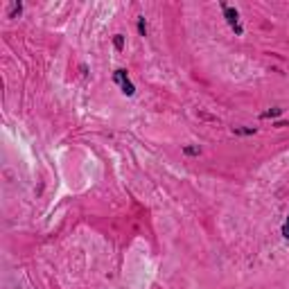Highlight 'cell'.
Returning <instances> with one entry per match:
<instances>
[{
    "label": "cell",
    "instance_id": "5b68a950",
    "mask_svg": "<svg viewBox=\"0 0 289 289\" xmlns=\"http://www.w3.org/2000/svg\"><path fill=\"white\" fill-rule=\"evenodd\" d=\"M282 113V109H271V111H267V113H262V118H276V115H280Z\"/></svg>",
    "mask_w": 289,
    "mask_h": 289
},
{
    "label": "cell",
    "instance_id": "ba28073f",
    "mask_svg": "<svg viewBox=\"0 0 289 289\" xmlns=\"http://www.w3.org/2000/svg\"><path fill=\"white\" fill-rule=\"evenodd\" d=\"M235 134H255V129H233Z\"/></svg>",
    "mask_w": 289,
    "mask_h": 289
},
{
    "label": "cell",
    "instance_id": "7a4b0ae2",
    "mask_svg": "<svg viewBox=\"0 0 289 289\" xmlns=\"http://www.w3.org/2000/svg\"><path fill=\"white\" fill-rule=\"evenodd\" d=\"M221 9H224V14H226V21H228V25H231L233 29H235V34H242V25H240V14H237V9L228 7L226 3H221Z\"/></svg>",
    "mask_w": 289,
    "mask_h": 289
},
{
    "label": "cell",
    "instance_id": "9c48e42d",
    "mask_svg": "<svg viewBox=\"0 0 289 289\" xmlns=\"http://www.w3.org/2000/svg\"><path fill=\"white\" fill-rule=\"evenodd\" d=\"M185 154H199V149L197 147H185Z\"/></svg>",
    "mask_w": 289,
    "mask_h": 289
},
{
    "label": "cell",
    "instance_id": "52a82bcc",
    "mask_svg": "<svg viewBox=\"0 0 289 289\" xmlns=\"http://www.w3.org/2000/svg\"><path fill=\"white\" fill-rule=\"evenodd\" d=\"M138 29H140V34H147V25H145V18H140V23H138Z\"/></svg>",
    "mask_w": 289,
    "mask_h": 289
},
{
    "label": "cell",
    "instance_id": "3957f363",
    "mask_svg": "<svg viewBox=\"0 0 289 289\" xmlns=\"http://www.w3.org/2000/svg\"><path fill=\"white\" fill-rule=\"evenodd\" d=\"M113 45H115V50H122V45H124V37H122V34H115V37H113Z\"/></svg>",
    "mask_w": 289,
    "mask_h": 289
},
{
    "label": "cell",
    "instance_id": "6da1fadb",
    "mask_svg": "<svg viewBox=\"0 0 289 289\" xmlns=\"http://www.w3.org/2000/svg\"><path fill=\"white\" fill-rule=\"evenodd\" d=\"M113 79L120 84V88H122V93L126 95V98H131V95L136 93L134 84H131L129 77H126V70H115V73H113Z\"/></svg>",
    "mask_w": 289,
    "mask_h": 289
},
{
    "label": "cell",
    "instance_id": "277c9868",
    "mask_svg": "<svg viewBox=\"0 0 289 289\" xmlns=\"http://www.w3.org/2000/svg\"><path fill=\"white\" fill-rule=\"evenodd\" d=\"M21 9H23V5H21V3H14V5H12V14H9V18H14L16 14H21Z\"/></svg>",
    "mask_w": 289,
    "mask_h": 289
},
{
    "label": "cell",
    "instance_id": "8992f818",
    "mask_svg": "<svg viewBox=\"0 0 289 289\" xmlns=\"http://www.w3.org/2000/svg\"><path fill=\"white\" fill-rule=\"evenodd\" d=\"M282 237H285V240H289V217L285 219V224H282Z\"/></svg>",
    "mask_w": 289,
    "mask_h": 289
}]
</instances>
